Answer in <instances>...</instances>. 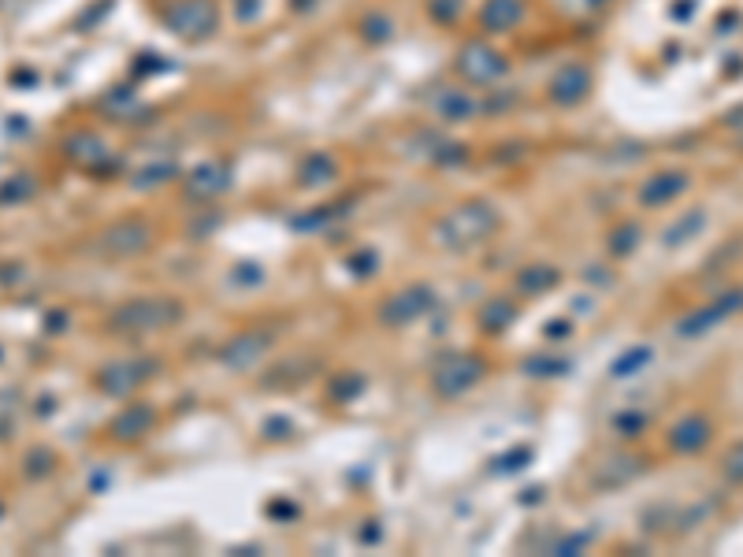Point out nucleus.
<instances>
[{
	"label": "nucleus",
	"mask_w": 743,
	"mask_h": 557,
	"mask_svg": "<svg viewBox=\"0 0 743 557\" xmlns=\"http://www.w3.org/2000/svg\"><path fill=\"white\" fill-rule=\"evenodd\" d=\"M498 227V212L483 201H465L454 212H446L443 220L435 223V242L446 249H472L480 246L483 238H491Z\"/></svg>",
	"instance_id": "obj_1"
},
{
	"label": "nucleus",
	"mask_w": 743,
	"mask_h": 557,
	"mask_svg": "<svg viewBox=\"0 0 743 557\" xmlns=\"http://www.w3.org/2000/svg\"><path fill=\"white\" fill-rule=\"evenodd\" d=\"M454 71L472 90H495V86H502L509 78V56L498 45H491V41L472 38L457 49Z\"/></svg>",
	"instance_id": "obj_2"
},
{
	"label": "nucleus",
	"mask_w": 743,
	"mask_h": 557,
	"mask_svg": "<svg viewBox=\"0 0 743 557\" xmlns=\"http://www.w3.org/2000/svg\"><path fill=\"white\" fill-rule=\"evenodd\" d=\"M160 19L183 41H205L220 26V8H216V0H168Z\"/></svg>",
	"instance_id": "obj_3"
},
{
	"label": "nucleus",
	"mask_w": 743,
	"mask_h": 557,
	"mask_svg": "<svg viewBox=\"0 0 743 557\" xmlns=\"http://www.w3.org/2000/svg\"><path fill=\"white\" fill-rule=\"evenodd\" d=\"M179 316H183V309H179L175 301L138 298V301H131V305H123V309L112 312V327H116V331H134V335H142V331H160V327L175 324Z\"/></svg>",
	"instance_id": "obj_4"
},
{
	"label": "nucleus",
	"mask_w": 743,
	"mask_h": 557,
	"mask_svg": "<svg viewBox=\"0 0 743 557\" xmlns=\"http://www.w3.org/2000/svg\"><path fill=\"white\" fill-rule=\"evenodd\" d=\"M487 372V364L476 357V353H450L446 361H439V368L431 372V387L439 398H457L469 387H476Z\"/></svg>",
	"instance_id": "obj_5"
},
{
	"label": "nucleus",
	"mask_w": 743,
	"mask_h": 557,
	"mask_svg": "<svg viewBox=\"0 0 743 557\" xmlns=\"http://www.w3.org/2000/svg\"><path fill=\"white\" fill-rule=\"evenodd\" d=\"M591 67L587 64H565L554 71V78L547 82V101L558 104V108H573V104L587 101L591 97Z\"/></svg>",
	"instance_id": "obj_6"
},
{
	"label": "nucleus",
	"mask_w": 743,
	"mask_h": 557,
	"mask_svg": "<svg viewBox=\"0 0 743 557\" xmlns=\"http://www.w3.org/2000/svg\"><path fill=\"white\" fill-rule=\"evenodd\" d=\"M149 242H153V234H149V227H145L142 220L116 223V227H108V231L97 238L101 253H105V257H112V260L138 257V253H145V249H149Z\"/></svg>",
	"instance_id": "obj_7"
},
{
	"label": "nucleus",
	"mask_w": 743,
	"mask_h": 557,
	"mask_svg": "<svg viewBox=\"0 0 743 557\" xmlns=\"http://www.w3.org/2000/svg\"><path fill=\"white\" fill-rule=\"evenodd\" d=\"M476 23H480V34H487V38L513 34L524 23V0H483Z\"/></svg>",
	"instance_id": "obj_8"
},
{
	"label": "nucleus",
	"mask_w": 743,
	"mask_h": 557,
	"mask_svg": "<svg viewBox=\"0 0 743 557\" xmlns=\"http://www.w3.org/2000/svg\"><path fill=\"white\" fill-rule=\"evenodd\" d=\"M688 190V175L684 171H658V175H651V179L643 182L639 186V201L647 208H662V205H669L673 197H680Z\"/></svg>",
	"instance_id": "obj_9"
},
{
	"label": "nucleus",
	"mask_w": 743,
	"mask_h": 557,
	"mask_svg": "<svg viewBox=\"0 0 743 557\" xmlns=\"http://www.w3.org/2000/svg\"><path fill=\"white\" fill-rule=\"evenodd\" d=\"M227 186H231V168L227 164H201V168H194L190 182H186V197L190 201H212Z\"/></svg>",
	"instance_id": "obj_10"
},
{
	"label": "nucleus",
	"mask_w": 743,
	"mask_h": 557,
	"mask_svg": "<svg viewBox=\"0 0 743 557\" xmlns=\"http://www.w3.org/2000/svg\"><path fill=\"white\" fill-rule=\"evenodd\" d=\"M740 309H743V290H732L725 298H717L714 305H706L703 312H691V320H684L680 331H684V335H703L706 327L721 324L725 316H732V312H740Z\"/></svg>",
	"instance_id": "obj_11"
},
{
	"label": "nucleus",
	"mask_w": 743,
	"mask_h": 557,
	"mask_svg": "<svg viewBox=\"0 0 743 557\" xmlns=\"http://www.w3.org/2000/svg\"><path fill=\"white\" fill-rule=\"evenodd\" d=\"M431 112H435L439 119H446V123H465V119L476 116V101H472L469 90H461V86H446V90L435 93Z\"/></svg>",
	"instance_id": "obj_12"
},
{
	"label": "nucleus",
	"mask_w": 743,
	"mask_h": 557,
	"mask_svg": "<svg viewBox=\"0 0 743 557\" xmlns=\"http://www.w3.org/2000/svg\"><path fill=\"white\" fill-rule=\"evenodd\" d=\"M153 364H142V361H123V364H108L105 372H101V379H97V387L108 390V394H127V390H134L138 383H145V372H149Z\"/></svg>",
	"instance_id": "obj_13"
},
{
	"label": "nucleus",
	"mask_w": 743,
	"mask_h": 557,
	"mask_svg": "<svg viewBox=\"0 0 743 557\" xmlns=\"http://www.w3.org/2000/svg\"><path fill=\"white\" fill-rule=\"evenodd\" d=\"M431 290L428 286H409L405 294H398V298L383 309V316L391 320V324H409V320H417V316H424V312L431 309Z\"/></svg>",
	"instance_id": "obj_14"
},
{
	"label": "nucleus",
	"mask_w": 743,
	"mask_h": 557,
	"mask_svg": "<svg viewBox=\"0 0 743 557\" xmlns=\"http://www.w3.org/2000/svg\"><path fill=\"white\" fill-rule=\"evenodd\" d=\"M706 442H710V424L703 416H684L677 428L669 431V446L677 454H695V450H703Z\"/></svg>",
	"instance_id": "obj_15"
},
{
	"label": "nucleus",
	"mask_w": 743,
	"mask_h": 557,
	"mask_svg": "<svg viewBox=\"0 0 743 557\" xmlns=\"http://www.w3.org/2000/svg\"><path fill=\"white\" fill-rule=\"evenodd\" d=\"M153 424V409L149 405H131L112 420V439H138L142 431H149Z\"/></svg>",
	"instance_id": "obj_16"
},
{
	"label": "nucleus",
	"mask_w": 743,
	"mask_h": 557,
	"mask_svg": "<svg viewBox=\"0 0 743 557\" xmlns=\"http://www.w3.org/2000/svg\"><path fill=\"white\" fill-rule=\"evenodd\" d=\"M558 279H561V275L554 272V268H547V264H535V268H528V272L517 275V286H521L524 294H543V290H550Z\"/></svg>",
	"instance_id": "obj_17"
},
{
	"label": "nucleus",
	"mask_w": 743,
	"mask_h": 557,
	"mask_svg": "<svg viewBox=\"0 0 743 557\" xmlns=\"http://www.w3.org/2000/svg\"><path fill=\"white\" fill-rule=\"evenodd\" d=\"M651 361V346H636V350H628L625 357H617L610 368V376L613 379H628V376H636L643 364Z\"/></svg>",
	"instance_id": "obj_18"
},
{
	"label": "nucleus",
	"mask_w": 743,
	"mask_h": 557,
	"mask_svg": "<svg viewBox=\"0 0 743 557\" xmlns=\"http://www.w3.org/2000/svg\"><path fill=\"white\" fill-rule=\"evenodd\" d=\"M30 194H34V179H30L27 171H19V175H12V179L0 186V205H12V201H27Z\"/></svg>",
	"instance_id": "obj_19"
},
{
	"label": "nucleus",
	"mask_w": 743,
	"mask_h": 557,
	"mask_svg": "<svg viewBox=\"0 0 743 557\" xmlns=\"http://www.w3.org/2000/svg\"><path fill=\"white\" fill-rule=\"evenodd\" d=\"M67 153L79 156L82 164H86L90 156H101V153H105V145L97 142L93 134H71V142H67Z\"/></svg>",
	"instance_id": "obj_20"
},
{
	"label": "nucleus",
	"mask_w": 743,
	"mask_h": 557,
	"mask_svg": "<svg viewBox=\"0 0 743 557\" xmlns=\"http://www.w3.org/2000/svg\"><path fill=\"white\" fill-rule=\"evenodd\" d=\"M699 227H703V212H688V216L677 223V231H665V246H680V242H688Z\"/></svg>",
	"instance_id": "obj_21"
},
{
	"label": "nucleus",
	"mask_w": 743,
	"mask_h": 557,
	"mask_svg": "<svg viewBox=\"0 0 743 557\" xmlns=\"http://www.w3.org/2000/svg\"><path fill=\"white\" fill-rule=\"evenodd\" d=\"M461 8H465L461 0H428V15L443 26L457 23V19H461Z\"/></svg>",
	"instance_id": "obj_22"
},
{
	"label": "nucleus",
	"mask_w": 743,
	"mask_h": 557,
	"mask_svg": "<svg viewBox=\"0 0 743 557\" xmlns=\"http://www.w3.org/2000/svg\"><path fill=\"white\" fill-rule=\"evenodd\" d=\"M509 320H513V305H509V301H495V305L483 309V327H491V331L506 327Z\"/></svg>",
	"instance_id": "obj_23"
},
{
	"label": "nucleus",
	"mask_w": 743,
	"mask_h": 557,
	"mask_svg": "<svg viewBox=\"0 0 743 557\" xmlns=\"http://www.w3.org/2000/svg\"><path fill=\"white\" fill-rule=\"evenodd\" d=\"M331 175H335L331 156H313V160H305V171H301V179L305 182H320V179H331Z\"/></svg>",
	"instance_id": "obj_24"
},
{
	"label": "nucleus",
	"mask_w": 743,
	"mask_h": 557,
	"mask_svg": "<svg viewBox=\"0 0 743 557\" xmlns=\"http://www.w3.org/2000/svg\"><path fill=\"white\" fill-rule=\"evenodd\" d=\"M725 480L729 483H743V442L725 457Z\"/></svg>",
	"instance_id": "obj_25"
},
{
	"label": "nucleus",
	"mask_w": 743,
	"mask_h": 557,
	"mask_svg": "<svg viewBox=\"0 0 743 557\" xmlns=\"http://www.w3.org/2000/svg\"><path fill=\"white\" fill-rule=\"evenodd\" d=\"M372 19H376V23H365V38L368 41H383L387 34H391V23H387L383 15H372Z\"/></svg>",
	"instance_id": "obj_26"
},
{
	"label": "nucleus",
	"mask_w": 743,
	"mask_h": 557,
	"mask_svg": "<svg viewBox=\"0 0 743 557\" xmlns=\"http://www.w3.org/2000/svg\"><path fill=\"white\" fill-rule=\"evenodd\" d=\"M636 238H639V231H636V227H632V223H625V227H621V234L613 238V249H617V253H628V249H632V242H636Z\"/></svg>",
	"instance_id": "obj_27"
},
{
	"label": "nucleus",
	"mask_w": 743,
	"mask_h": 557,
	"mask_svg": "<svg viewBox=\"0 0 743 557\" xmlns=\"http://www.w3.org/2000/svg\"><path fill=\"white\" fill-rule=\"evenodd\" d=\"M725 127H732V130H736V134H740V138H743V108H740V112H736V116H729V119H725Z\"/></svg>",
	"instance_id": "obj_28"
},
{
	"label": "nucleus",
	"mask_w": 743,
	"mask_h": 557,
	"mask_svg": "<svg viewBox=\"0 0 743 557\" xmlns=\"http://www.w3.org/2000/svg\"><path fill=\"white\" fill-rule=\"evenodd\" d=\"M587 4H595V8H602V4H610V0H587Z\"/></svg>",
	"instance_id": "obj_29"
},
{
	"label": "nucleus",
	"mask_w": 743,
	"mask_h": 557,
	"mask_svg": "<svg viewBox=\"0 0 743 557\" xmlns=\"http://www.w3.org/2000/svg\"><path fill=\"white\" fill-rule=\"evenodd\" d=\"M0 513H4V506H0Z\"/></svg>",
	"instance_id": "obj_30"
}]
</instances>
